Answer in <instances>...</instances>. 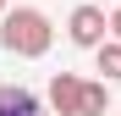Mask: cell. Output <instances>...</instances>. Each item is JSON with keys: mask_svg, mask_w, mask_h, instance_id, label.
<instances>
[{"mask_svg": "<svg viewBox=\"0 0 121 116\" xmlns=\"http://www.w3.org/2000/svg\"><path fill=\"white\" fill-rule=\"evenodd\" d=\"M0 44H6L11 55H44L50 44H55V28H50V17L39 11V6H17V11H6L0 17Z\"/></svg>", "mask_w": 121, "mask_h": 116, "instance_id": "cell-1", "label": "cell"}, {"mask_svg": "<svg viewBox=\"0 0 121 116\" xmlns=\"http://www.w3.org/2000/svg\"><path fill=\"white\" fill-rule=\"evenodd\" d=\"M66 39L83 44V50H99V44H105V11H99V6H77L72 22H66Z\"/></svg>", "mask_w": 121, "mask_h": 116, "instance_id": "cell-2", "label": "cell"}, {"mask_svg": "<svg viewBox=\"0 0 121 116\" xmlns=\"http://www.w3.org/2000/svg\"><path fill=\"white\" fill-rule=\"evenodd\" d=\"M77 100H83V77L77 72H55L50 77V105L60 116H77Z\"/></svg>", "mask_w": 121, "mask_h": 116, "instance_id": "cell-3", "label": "cell"}, {"mask_svg": "<svg viewBox=\"0 0 121 116\" xmlns=\"http://www.w3.org/2000/svg\"><path fill=\"white\" fill-rule=\"evenodd\" d=\"M0 116H44V105L22 83H0Z\"/></svg>", "mask_w": 121, "mask_h": 116, "instance_id": "cell-4", "label": "cell"}, {"mask_svg": "<svg viewBox=\"0 0 121 116\" xmlns=\"http://www.w3.org/2000/svg\"><path fill=\"white\" fill-rule=\"evenodd\" d=\"M110 105V88L105 83H83V100H77V116H105Z\"/></svg>", "mask_w": 121, "mask_h": 116, "instance_id": "cell-5", "label": "cell"}, {"mask_svg": "<svg viewBox=\"0 0 121 116\" xmlns=\"http://www.w3.org/2000/svg\"><path fill=\"white\" fill-rule=\"evenodd\" d=\"M94 61H99V72H105V88L121 83V44H110V39H105V44L94 50Z\"/></svg>", "mask_w": 121, "mask_h": 116, "instance_id": "cell-6", "label": "cell"}, {"mask_svg": "<svg viewBox=\"0 0 121 116\" xmlns=\"http://www.w3.org/2000/svg\"><path fill=\"white\" fill-rule=\"evenodd\" d=\"M105 33H110V44H121V6H116V11L105 17Z\"/></svg>", "mask_w": 121, "mask_h": 116, "instance_id": "cell-7", "label": "cell"}, {"mask_svg": "<svg viewBox=\"0 0 121 116\" xmlns=\"http://www.w3.org/2000/svg\"><path fill=\"white\" fill-rule=\"evenodd\" d=\"M0 17H6V0H0Z\"/></svg>", "mask_w": 121, "mask_h": 116, "instance_id": "cell-8", "label": "cell"}]
</instances>
